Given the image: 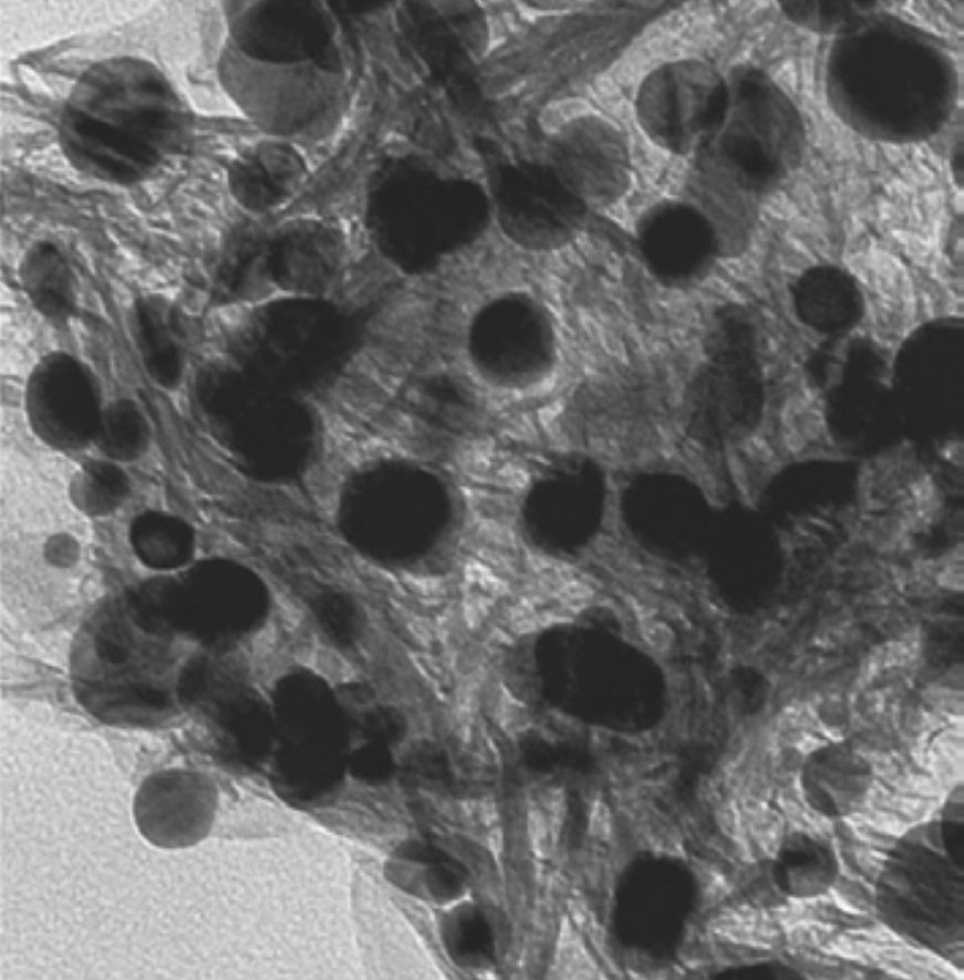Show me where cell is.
Masks as SVG:
<instances>
[{
    "instance_id": "cell-11",
    "label": "cell",
    "mask_w": 964,
    "mask_h": 980,
    "mask_svg": "<svg viewBox=\"0 0 964 980\" xmlns=\"http://www.w3.org/2000/svg\"><path fill=\"white\" fill-rule=\"evenodd\" d=\"M132 335L151 378L162 387L179 379L183 355L168 309L159 300L139 299L132 311Z\"/></svg>"
},
{
    "instance_id": "cell-16",
    "label": "cell",
    "mask_w": 964,
    "mask_h": 980,
    "mask_svg": "<svg viewBox=\"0 0 964 980\" xmlns=\"http://www.w3.org/2000/svg\"><path fill=\"white\" fill-rule=\"evenodd\" d=\"M568 930L569 931H564L561 935L557 961L563 970L570 971L572 969L573 971L579 965L581 966L584 962H589V959L585 956L581 943L576 939V935L570 928H568Z\"/></svg>"
},
{
    "instance_id": "cell-9",
    "label": "cell",
    "mask_w": 964,
    "mask_h": 980,
    "mask_svg": "<svg viewBox=\"0 0 964 980\" xmlns=\"http://www.w3.org/2000/svg\"><path fill=\"white\" fill-rule=\"evenodd\" d=\"M19 278L34 309L51 322L66 323L77 304V286L65 256L51 242L32 244L19 264Z\"/></svg>"
},
{
    "instance_id": "cell-13",
    "label": "cell",
    "mask_w": 964,
    "mask_h": 980,
    "mask_svg": "<svg viewBox=\"0 0 964 980\" xmlns=\"http://www.w3.org/2000/svg\"><path fill=\"white\" fill-rule=\"evenodd\" d=\"M149 438V425L139 407L117 399L102 408L93 440L107 458L129 461L144 453Z\"/></svg>"
},
{
    "instance_id": "cell-17",
    "label": "cell",
    "mask_w": 964,
    "mask_h": 980,
    "mask_svg": "<svg viewBox=\"0 0 964 980\" xmlns=\"http://www.w3.org/2000/svg\"><path fill=\"white\" fill-rule=\"evenodd\" d=\"M46 556L56 566H71L77 557V549L68 538H56L50 542Z\"/></svg>"
},
{
    "instance_id": "cell-3",
    "label": "cell",
    "mask_w": 964,
    "mask_h": 980,
    "mask_svg": "<svg viewBox=\"0 0 964 980\" xmlns=\"http://www.w3.org/2000/svg\"><path fill=\"white\" fill-rule=\"evenodd\" d=\"M68 107L121 127L159 149L176 123V98L153 64L117 58L92 65Z\"/></svg>"
},
{
    "instance_id": "cell-12",
    "label": "cell",
    "mask_w": 964,
    "mask_h": 980,
    "mask_svg": "<svg viewBox=\"0 0 964 980\" xmlns=\"http://www.w3.org/2000/svg\"><path fill=\"white\" fill-rule=\"evenodd\" d=\"M129 541L142 563L163 572L179 565L190 546L186 525L170 514L155 511L135 519L129 530Z\"/></svg>"
},
{
    "instance_id": "cell-4",
    "label": "cell",
    "mask_w": 964,
    "mask_h": 980,
    "mask_svg": "<svg viewBox=\"0 0 964 980\" xmlns=\"http://www.w3.org/2000/svg\"><path fill=\"white\" fill-rule=\"evenodd\" d=\"M139 834L164 849H183L203 842L217 816L218 792L205 774L165 769L146 776L133 799Z\"/></svg>"
},
{
    "instance_id": "cell-15",
    "label": "cell",
    "mask_w": 964,
    "mask_h": 980,
    "mask_svg": "<svg viewBox=\"0 0 964 980\" xmlns=\"http://www.w3.org/2000/svg\"><path fill=\"white\" fill-rule=\"evenodd\" d=\"M557 802L547 805V809H533L528 815V834L535 854L541 858L549 857L554 849L558 834L560 813Z\"/></svg>"
},
{
    "instance_id": "cell-14",
    "label": "cell",
    "mask_w": 964,
    "mask_h": 980,
    "mask_svg": "<svg viewBox=\"0 0 964 980\" xmlns=\"http://www.w3.org/2000/svg\"><path fill=\"white\" fill-rule=\"evenodd\" d=\"M129 490L126 475L113 462L92 460L73 476L70 484L75 507L87 515L112 512L125 500Z\"/></svg>"
},
{
    "instance_id": "cell-5",
    "label": "cell",
    "mask_w": 964,
    "mask_h": 980,
    "mask_svg": "<svg viewBox=\"0 0 964 980\" xmlns=\"http://www.w3.org/2000/svg\"><path fill=\"white\" fill-rule=\"evenodd\" d=\"M27 406L38 435L62 449L93 439L103 408L91 373L65 354L50 355L39 364L30 378Z\"/></svg>"
},
{
    "instance_id": "cell-7",
    "label": "cell",
    "mask_w": 964,
    "mask_h": 980,
    "mask_svg": "<svg viewBox=\"0 0 964 980\" xmlns=\"http://www.w3.org/2000/svg\"><path fill=\"white\" fill-rule=\"evenodd\" d=\"M640 248L646 264L661 279L686 282L709 263L714 237L698 211L672 204L661 207L644 221Z\"/></svg>"
},
{
    "instance_id": "cell-2",
    "label": "cell",
    "mask_w": 964,
    "mask_h": 980,
    "mask_svg": "<svg viewBox=\"0 0 964 980\" xmlns=\"http://www.w3.org/2000/svg\"><path fill=\"white\" fill-rule=\"evenodd\" d=\"M723 83L701 61H672L641 83L635 112L641 128L657 146L688 155L718 128L726 114Z\"/></svg>"
},
{
    "instance_id": "cell-1",
    "label": "cell",
    "mask_w": 964,
    "mask_h": 980,
    "mask_svg": "<svg viewBox=\"0 0 964 980\" xmlns=\"http://www.w3.org/2000/svg\"><path fill=\"white\" fill-rule=\"evenodd\" d=\"M164 637L151 634L125 607L102 608L81 636L74 659L79 697L113 724L148 726L169 716L164 684Z\"/></svg>"
},
{
    "instance_id": "cell-8",
    "label": "cell",
    "mask_w": 964,
    "mask_h": 980,
    "mask_svg": "<svg viewBox=\"0 0 964 980\" xmlns=\"http://www.w3.org/2000/svg\"><path fill=\"white\" fill-rule=\"evenodd\" d=\"M567 153L582 190L599 200L622 196L631 181V159L623 135L611 124L593 121L576 126Z\"/></svg>"
},
{
    "instance_id": "cell-6",
    "label": "cell",
    "mask_w": 964,
    "mask_h": 980,
    "mask_svg": "<svg viewBox=\"0 0 964 980\" xmlns=\"http://www.w3.org/2000/svg\"><path fill=\"white\" fill-rule=\"evenodd\" d=\"M60 142L76 168L102 180L132 184L160 159V152L134 134L66 107Z\"/></svg>"
},
{
    "instance_id": "cell-10",
    "label": "cell",
    "mask_w": 964,
    "mask_h": 980,
    "mask_svg": "<svg viewBox=\"0 0 964 980\" xmlns=\"http://www.w3.org/2000/svg\"><path fill=\"white\" fill-rule=\"evenodd\" d=\"M800 317L823 332H840L859 317L861 302L852 281L836 269H816L806 273L795 289Z\"/></svg>"
},
{
    "instance_id": "cell-18",
    "label": "cell",
    "mask_w": 964,
    "mask_h": 980,
    "mask_svg": "<svg viewBox=\"0 0 964 980\" xmlns=\"http://www.w3.org/2000/svg\"><path fill=\"white\" fill-rule=\"evenodd\" d=\"M589 830L593 836L605 840L611 832V814L608 806L601 802H597L591 810L589 817Z\"/></svg>"
}]
</instances>
